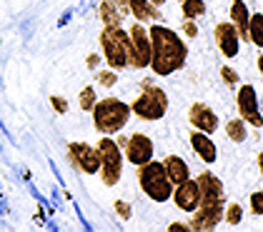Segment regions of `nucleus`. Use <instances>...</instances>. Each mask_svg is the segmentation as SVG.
Instances as JSON below:
<instances>
[{
    "label": "nucleus",
    "mask_w": 263,
    "mask_h": 232,
    "mask_svg": "<svg viewBox=\"0 0 263 232\" xmlns=\"http://www.w3.org/2000/svg\"><path fill=\"white\" fill-rule=\"evenodd\" d=\"M148 38H151V62H148V68L153 70V75L168 77L173 73H178L185 65L188 45L176 30H171L168 25H161V23H153L148 28Z\"/></svg>",
    "instance_id": "obj_1"
},
{
    "label": "nucleus",
    "mask_w": 263,
    "mask_h": 232,
    "mask_svg": "<svg viewBox=\"0 0 263 232\" xmlns=\"http://www.w3.org/2000/svg\"><path fill=\"white\" fill-rule=\"evenodd\" d=\"M198 190H201V200L198 207L191 213V230L193 232H211L218 227L223 220V207H226V190L218 175L213 173H201L196 177Z\"/></svg>",
    "instance_id": "obj_2"
},
{
    "label": "nucleus",
    "mask_w": 263,
    "mask_h": 232,
    "mask_svg": "<svg viewBox=\"0 0 263 232\" xmlns=\"http://www.w3.org/2000/svg\"><path fill=\"white\" fill-rule=\"evenodd\" d=\"M90 113H93V125H96L98 133L116 135L130 120V105L118 100V97H103V100H96Z\"/></svg>",
    "instance_id": "obj_3"
},
{
    "label": "nucleus",
    "mask_w": 263,
    "mask_h": 232,
    "mask_svg": "<svg viewBox=\"0 0 263 232\" xmlns=\"http://www.w3.org/2000/svg\"><path fill=\"white\" fill-rule=\"evenodd\" d=\"M165 113H168V95H165V90L158 88L151 77L141 80V93L130 102V115H138L141 120L153 122V120H161Z\"/></svg>",
    "instance_id": "obj_4"
},
{
    "label": "nucleus",
    "mask_w": 263,
    "mask_h": 232,
    "mask_svg": "<svg viewBox=\"0 0 263 232\" xmlns=\"http://www.w3.org/2000/svg\"><path fill=\"white\" fill-rule=\"evenodd\" d=\"M98 40H101L103 58H105V62L110 65V70H123V68H128V53H130L128 30H123L121 25H103Z\"/></svg>",
    "instance_id": "obj_5"
},
{
    "label": "nucleus",
    "mask_w": 263,
    "mask_h": 232,
    "mask_svg": "<svg viewBox=\"0 0 263 232\" xmlns=\"http://www.w3.org/2000/svg\"><path fill=\"white\" fill-rule=\"evenodd\" d=\"M138 185L153 202H168L173 193V182L168 180L158 160H148L145 165H138Z\"/></svg>",
    "instance_id": "obj_6"
},
{
    "label": "nucleus",
    "mask_w": 263,
    "mask_h": 232,
    "mask_svg": "<svg viewBox=\"0 0 263 232\" xmlns=\"http://www.w3.org/2000/svg\"><path fill=\"white\" fill-rule=\"evenodd\" d=\"M98 150V157H101V167H98V175H101V182L105 187H113L118 185V180L123 177V150L118 147V142L110 135H103L96 145Z\"/></svg>",
    "instance_id": "obj_7"
},
{
    "label": "nucleus",
    "mask_w": 263,
    "mask_h": 232,
    "mask_svg": "<svg viewBox=\"0 0 263 232\" xmlns=\"http://www.w3.org/2000/svg\"><path fill=\"white\" fill-rule=\"evenodd\" d=\"M130 40V53H128V68L133 70H145L151 62V38H148V28H143V23H133L128 30Z\"/></svg>",
    "instance_id": "obj_8"
},
{
    "label": "nucleus",
    "mask_w": 263,
    "mask_h": 232,
    "mask_svg": "<svg viewBox=\"0 0 263 232\" xmlns=\"http://www.w3.org/2000/svg\"><path fill=\"white\" fill-rule=\"evenodd\" d=\"M236 105H238V117H241L243 122L261 130L263 117H261V110H258V93H256L253 85H241V88H238Z\"/></svg>",
    "instance_id": "obj_9"
},
{
    "label": "nucleus",
    "mask_w": 263,
    "mask_h": 232,
    "mask_svg": "<svg viewBox=\"0 0 263 232\" xmlns=\"http://www.w3.org/2000/svg\"><path fill=\"white\" fill-rule=\"evenodd\" d=\"M68 160L76 170H81L85 175H98V167H101V157H98V150L88 142H70L68 145Z\"/></svg>",
    "instance_id": "obj_10"
},
{
    "label": "nucleus",
    "mask_w": 263,
    "mask_h": 232,
    "mask_svg": "<svg viewBox=\"0 0 263 232\" xmlns=\"http://www.w3.org/2000/svg\"><path fill=\"white\" fill-rule=\"evenodd\" d=\"M123 157L130 162V165H145L148 160H153V153H156V147H153V140L148 135H143V133H133L130 137H125V142H123Z\"/></svg>",
    "instance_id": "obj_11"
},
{
    "label": "nucleus",
    "mask_w": 263,
    "mask_h": 232,
    "mask_svg": "<svg viewBox=\"0 0 263 232\" xmlns=\"http://www.w3.org/2000/svg\"><path fill=\"white\" fill-rule=\"evenodd\" d=\"M171 200L176 202L178 210H183V213H193V210L198 207V200H201V190H198L196 177H188V180H183L178 185H173Z\"/></svg>",
    "instance_id": "obj_12"
},
{
    "label": "nucleus",
    "mask_w": 263,
    "mask_h": 232,
    "mask_svg": "<svg viewBox=\"0 0 263 232\" xmlns=\"http://www.w3.org/2000/svg\"><path fill=\"white\" fill-rule=\"evenodd\" d=\"M213 35H216V43H218V50H221L223 58H236L241 53V38H238V30H236V25L231 20L228 23H218Z\"/></svg>",
    "instance_id": "obj_13"
},
{
    "label": "nucleus",
    "mask_w": 263,
    "mask_h": 232,
    "mask_svg": "<svg viewBox=\"0 0 263 232\" xmlns=\"http://www.w3.org/2000/svg\"><path fill=\"white\" fill-rule=\"evenodd\" d=\"M188 120H191L193 130H201L205 135H211V133L218 130V115H216L213 108L205 105V102H193L191 110H188Z\"/></svg>",
    "instance_id": "obj_14"
},
{
    "label": "nucleus",
    "mask_w": 263,
    "mask_h": 232,
    "mask_svg": "<svg viewBox=\"0 0 263 232\" xmlns=\"http://www.w3.org/2000/svg\"><path fill=\"white\" fill-rule=\"evenodd\" d=\"M191 147H193V153L198 155V160H203L205 165H213V162L218 160L216 142L211 140V135H205L201 130H193V133H191Z\"/></svg>",
    "instance_id": "obj_15"
},
{
    "label": "nucleus",
    "mask_w": 263,
    "mask_h": 232,
    "mask_svg": "<svg viewBox=\"0 0 263 232\" xmlns=\"http://www.w3.org/2000/svg\"><path fill=\"white\" fill-rule=\"evenodd\" d=\"M161 165H163V170H165L168 180H171L173 185H178V182H183V180H188V177H191V167H188V162H185L183 157H178V155H168Z\"/></svg>",
    "instance_id": "obj_16"
},
{
    "label": "nucleus",
    "mask_w": 263,
    "mask_h": 232,
    "mask_svg": "<svg viewBox=\"0 0 263 232\" xmlns=\"http://www.w3.org/2000/svg\"><path fill=\"white\" fill-rule=\"evenodd\" d=\"M248 18H251V13H248L246 0H231V23L236 25L241 40H248V33H246L248 30Z\"/></svg>",
    "instance_id": "obj_17"
},
{
    "label": "nucleus",
    "mask_w": 263,
    "mask_h": 232,
    "mask_svg": "<svg viewBox=\"0 0 263 232\" xmlns=\"http://www.w3.org/2000/svg\"><path fill=\"white\" fill-rule=\"evenodd\" d=\"M128 13L136 18V23L158 20V8L151 0H128Z\"/></svg>",
    "instance_id": "obj_18"
},
{
    "label": "nucleus",
    "mask_w": 263,
    "mask_h": 232,
    "mask_svg": "<svg viewBox=\"0 0 263 232\" xmlns=\"http://www.w3.org/2000/svg\"><path fill=\"white\" fill-rule=\"evenodd\" d=\"M98 18L103 20V25H121L123 13L116 8L113 0H103L101 5H98Z\"/></svg>",
    "instance_id": "obj_19"
},
{
    "label": "nucleus",
    "mask_w": 263,
    "mask_h": 232,
    "mask_svg": "<svg viewBox=\"0 0 263 232\" xmlns=\"http://www.w3.org/2000/svg\"><path fill=\"white\" fill-rule=\"evenodd\" d=\"M248 43H253L258 50L263 48V15L261 13H253L251 18H248Z\"/></svg>",
    "instance_id": "obj_20"
},
{
    "label": "nucleus",
    "mask_w": 263,
    "mask_h": 232,
    "mask_svg": "<svg viewBox=\"0 0 263 232\" xmlns=\"http://www.w3.org/2000/svg\"><path fill=\"white\" fill-rule=\"evenodd\" d=\"M226 135H228L231 142H246V137H248V125L243 122L241 117H233V120L226 122Z\"/></svg>",
    "instance_id": "obj_21"
},
{
    "label": "nucleus",
    "mask_w": 263,
    "mask_h": 232,
    "mask_svg": "<svg viewBox=\"0 0 263 232\" xmlns=\"http://www.w3.org/2000/svg\"><path fill=\"white\" fill-rule=\"evenodd\" d=\"M181 13L185 20H198L205 15V0H181Z\"/></svg>",
    "instance_id": "obj_22"
},
{
    "label": "nucleus",
    "mask_w": 263,
    "mask_h": 232,
    "mask_svg": "<svg viewBox=\"0 0 263 232\" xmlns=\"http://www.w3.org/2000/svg\"><path fill=\"white\" fill-rule=\"evenodd\" d=\"M241 220H243V207L238 205V202H231V205L223 207V220L221 222H226V225H238Z\"/></svg>",
    "instance_id": "obj_23"
},
{
    "label": "nucleus",
    "mask_w": 263,
    "mask_h": 232,
    "mask_svg": "<svg viewBox=\"0 0 263 232\" xmlns=\"http://www.w3.org/2000/svg\"><path fill=\"white\" fill-rule=\"evenodd\" d=\"M96 100H98V93L88 85V88H83L81 93V100H78V105H81V110H85V113H90L93 110V105H96Z\"/></svg>",
    "instance_id": "obj_24"
},
{
    "label": "nucleus",
    "mask_w": 263,
    "mask_h": 232,
    "mask_svg": "<svg viewBox=\"0 0 263 232\" xmlns=\"http://www.w3.org/2000/svg\"><path fill=\"white\" fill-rule=\"evenodd\" d=\"M96 75H98V85H103V88H113L118 82V73L116 70H98Z\"/></svg>",
    "instance_id": "obj_25"
},
{
    "label": "nucleus",
    "mask_w": 263,
    "mask_h": 232,
    "mask_svg": "<svg viewBox=\"0 0 263 232\" xmlns=\"http://www.w3.org/2000/svg\"><path fill=\"white\" fill-rule=\"evenodd\" d=\"M251 213L256 215V217H261L263 215V193L261 190H256V193H251Z\"/></svg>",
    "instance_id": "obj_26"
},
{
    "label": "nucleus",
    "mask_w": 263,
    "mask_h": 232,
    "mask_svg": "<svg viewBox=\"0 0 263 232\" xmlns=\"http://www.w3.org/2000/svg\"><path fill=\"white\" fill-rule=\"evenodd\" d=\"M116 213L121 220H130V215H133V207H130V202H125V200H116Z\"/></svg>",
    "instance_id": "obj_27"
},
{
    "label": "nucleus",
    "mask_w": 263,
    "mask_h": 232,
    "mask_svg": "<svg viewBox=\"0 0 263 232\" xmlns=\"http://www.w3.org/2000/svg\"><path fill=\"white\" fill-rule=\"evenodd\" d=\"M221 77L226 85H238V73H236L231 65H223L221 68Z\"/></svg>",
    "instance_id": "obj_28"
},
{
    "label": "nucleus",
    "mask_w": 263,
    "mask_h": 232,
    "mask_svg": "<svg viewBox=\"0 0 263 232\" xmlns=\"http://www.w3.org/2000/svg\"><path fill=\"white\" fill-rule=\"evenodd\" d=\"M50 105L55 108V113H58V115H65V113H68V100H65L63 95H53L50 97Z\"/></svg>",
    "instance_id": "obj_29"
},
{
    "label": "nucleus",
    "mask_w": 263,
    "mask_h": 232,
    "mask_svg": "<svg viewBox=\"0 0 263 232\" xmlns=\"http://www.w3.org/2000/svg\"><path fill=\"white\" fill-rule=\"evenodd\" d=\"M183 33H185V38H196L198 35V25L193 20H185L183 23Z\"/></svg>",
    "instance_id": "obj_30"
},
{
    "label": "nucleus",
    "mask_w": 263,
    "mask_h": 232,
    "mask_svg": "<svg viewBox=\"0 0 263 232\" xmlns=\"http://www.w3.org/2000/svg\"><path fill=\"white\" fill-rule=\"evenodd\" d=\"M85 65H88L90 70H96V68L101 65V55H98V53H90V55H88V60H85Z\"/></svg>",
    "instance_id": "obj_31"
},
{
    "label": "nucleus",
    "mask_w": 263,
    "mask_h": 232,
    "mask_svg": "<svg viewBox=\"0 0 263 232\" xmlns=\"http://www.w3.org/2000/svg\"><path fill=\"white\" fill-rule=\"evenodd\" d=\"M168 230H171V232H188V230H191V225H185V222H173Z\"/></svg>",
    "instance_id": "obj_32"
},
{
    "label": "nucleus",
    "mask_w": 263,
    "mask_h": 232,
    "mask_svg": "<svg viewBox=\"0 0 263 232\" xmlns=\"http://www.w3.org/2000/svg\"><path fill=\"white\" fill-rule=\"evenodd\" d=\"M113 3H116V8L121 10L123 18H125V15H128V0H113Z\"/></svg>",
    "instance_id": "obj_33"
},
{
    "label": "nucleus",
    "mask_w": 263,
    "mask_h": 232,
    "mask_svg": "<svg viewBox=\"0 0 263 232\" xmlns=\"http://www.w3.org/2000/svg\"><path fill=\"white\" fill-rule=\"evenodd\" d=\"M258 173H263V153H258Z\"/></svg>",
    "instance_id": "obj_34"
},
{
    "label": "nucleus",
    "mask_w": 263,
    "mask_h": 232,
    "mask_svg": "<svg viewBox=\"0 0 263 232\" xmlns=\"http://www.w3.org/2000/svg\"><path fill=\"white\" fill-rule=\"evenodd\" d=\"M151 3H153L156 8H161V5H163V3H165V0H151Z\"/></svg>",
    "instance_id": "obj_35"
}]
</instances>
